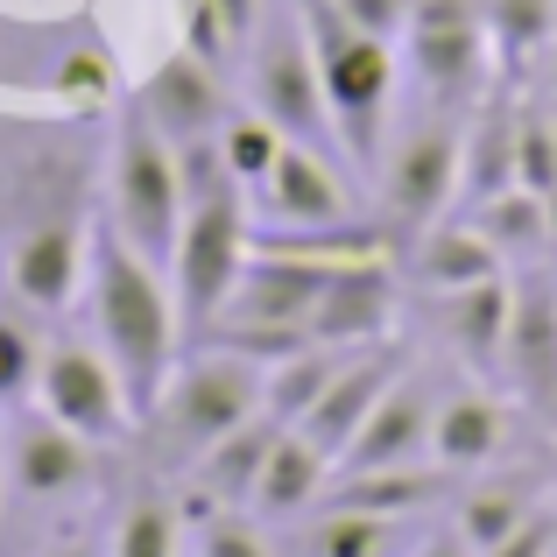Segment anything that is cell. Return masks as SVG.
Masks as SVG:
<instances>
[{"instance_id":"6da1fadb","label":"cell","mask_w":557,"mask_h":557,"mask_svg":"<svg viewBox=\"0 0 557 557\" xmlns=\"http://www.w3.org/2000/svg\"><path fill=\"white\" fill-rule=\"evenodd\" d=\"M85 318H92L99 354L121 368V388H127V403H135V417H149L156 395H163V381H170V368L184 360L190 332H184L177 297H170V275L156 269L149 255H135L113 226L92 233Z\"/></svg>"},{"instance_id":"7a4b0ae2","label":"cell","mask_w":557,"mask_h":557,"mask_svg":"<svg viewBox=\"0 0 557 557\" xmlns=\"http://www.w3.org/2000/svg\"><path fill=\"white\" fill-rule=\"evenodd\" d=\"M261 409H269V360L233 354L219 339H190L184 360L163 381V395H156V409L141 417V431L156 437L163 459L190 466L205 445H219L226 431L255 423Z\"/></svg>"},{"instance_id":"3957f363","label":"cell","mask_w":557,"mask_h":557,"mask_svg":"<svg viewBox=\"0 0 557 557\" xmlns=\"http://www.w3.org/2000/svg\"><path fill=\"white\" fill-rule=\"evenodd\" d=\"M297 22H304V36H311L318 85H325V107H332V127H339L346 163H360L374 177L381 135H388V113H395V42L354 28L346 14H332L325 0H297Z\"/></svg>"},{"instance_id":"277c9868","label":"cell","mask_w":557,"mask_h":557,"mask_svg":"<svg viewBox=\"0 0 557 557\" xmlns=\"http://www.w3.org/2000/svg\"><path fill=\"white\" fill-rule=\"evenodd\" d=\"M107 198H113L107 226L121 233L135 255H149L156 269L170 275V255H177L190 190H184V156H177V141H170L141 107L127 113L121 135H113V156H107Z\"/></svg>"},{"instance_id":"5b68a950","label":"cell","mask_w":557,"mask_h":557,"mask_svg":"<svg viewBox=\"0 0 557 557\" xmlns=\"http://www.w3.org/2000/svg\"><path fill=\"white\" fill-rule=\"evenodd\" d=\"M403 64H409V78H417L423 113H451V121H466L473 99L494 85L487 8H480V0H409Z\"/></svg>"},{"instance_id":"8992f818","label":"cell","mask_w":557,"mask_h":557,"mask_svg":"<svg viewBox=\"0 0 557 557\" xmlns=\"http://www.w3.org/2000/svg\"><path fill=\"white\" fill-rule=\"evenodd\" d=\"M247 92H255V113H269L289 141H311V149H325V156L339 149V127H332L325 85H318V57H311V36H304L297 8L255 28Z\"/></svg>"},{"instance_id":"52a82bcc","label":"cell","mask_w":557,"mask_h":557,"mask_svg":"<svg viewBox=\"0 0 557 557\" xmlns=\"http://www.w3.org/2000/svg\"><path fill=\"white\" fill-rule=\"evenodd\" d=\"M28 403H36L42 417H57L64 431L92 437V445L127 437L141 423L135 403H127V388H121V368L99 354V339H50V346H42Z\"/></svg>"},{"instance_id":"ba28073f","label":"cell","mask_w":557,"mask_h":557,"mask_svg":"<svg viewBox=\"0 0 557 557\" xmlns=\"http://www.w3.org/2000/svg\"><path fill=\"white\" fill-rule=\"evenodd\" d=\"M374 198H381V219L403 233H423L431 219H445L459 205V121L451 113H417V127H403V141L381 149Z\"/></svg>"},{"instance_id":"9c48e42d","label":"cell","mask_w":557,"mask_h":557,"mask_svg":"<svg viewBox=\"0 0 557 557\" xmlns=\"http://www.w3.org/2000/svg\"><path fill=\"white\" fill-rule=\"evenodd\" d=\"M0 459H8V494L28 508H64L99 480V445L42 417L36 403H14V417L0 423Z\"/></svg>"},{"instance_id":"30bf717a","label":"cell","mask_w":557,"mask_h":557,"mask_svg":"<svg viewBox=\"0 0 557 557\" xmlns=\"http://www.w3.org/2000/svg\"><path fill=\"white\" fill-rule=\"evenodd\" d=\"M247 198H255V212H261V233H325V226H354V198H346L332 156L311 149V141H283L275 170H269L255 190H247Z\"/></svg>"},{"instance_id":"8fae6325","label":"cell","mask_w":557,"mask_h":557,"mask_svg":"<svg viewBox=\"0 0 557 557\" xmlns=\"http://www.w3.org/2000/svg\"><path fill=\"white\" fill-rule=\"evenodd\" d=\"M502 381L522 409L557 417V275L544 261L516 269V318H508V360Z\"/></svg>"},{"instance_id":"7c38bea8","label":"cell","mask_w":557,"mask_h":557,"mask_svg":"<svg viewBox=\"0 0 557 557\" xmlns=\"http://www.w3.org/2000/svg\"><path fill=\"white\" fill-rule=\"evenodd\" d=\"M395 311H403V283H395V255H360L325 275V297L311 311V339L325 346H388Z\"/></svg>"},{"instance_id":"4fadbf2b","label":"cell","mask_w":557,"mask_h":557,"mask_svg":"<svg viewBox=\"0 0 557 557\" xmlns=\"http://www.w3.org/2000/svg\"><path fill=\"white\" fill-rule=\"evenodd\" d=\"M85 269H92V233L78 219H36L8 247V289L42 318L71 311L85 297Z\"/></svg>"},{"instance_id":"5bb4252c","label":"cell","mask_w":557,"mask_h":557,"mask_svg":"<svg viewBox=\"0 0 557 557\" xmlns=\"http://www.w3.org/2000/svg\"><path fill=\"white\" fill-rule=\"evenodd\" d=\"M141 113H149L177 149H190V141H219V127L233 121L226 85H219V71H212L205 50L163 57V64L149 71V85H141Z\"/></svg>"},{"instance_id":"9a60e30c","label":"cell","mask_w":557,"mask_h":557,"mask_svg":"<svg viewBox=\"0 0 557 557\" xmlns=\"http://www.w3.org/2000/svg\"><path fill=\"white\" fill-rule=\"evenodd\" d=\"M508 431H516V409H508V395H494L487 381L445 388L437 395V417H431V466H445L451 480H473V473H487V466H502Z\"/></svg>"},{"instance_id":"2e32d148","label":"cell","mask_w":557,"mask_h":557,"mask_svg":"<svg viewBox=\"0 0 557 557\" xmlns=\"http://www.w3.org/2000/svg\"><path fill=\"white\" fill-rule=\"evenodd\" d=\"M431 417H437V388L423 374H395L388 395L374 403V417L360 423V437L346 445L339 473H374V466H431Z\"/></svg>"},{"instance_id":"e0dca14e","label":"cell","mask_w":557,"mask_h":557,"mask_svg":"<svg viewBox=\"0 0 557 557\" xmlns=\"http://www.w3.org/2000/svg\"><path fill=\"white\" fill-rule=\"evenodd\" d=\"M403 374V360H395V346H360V354H346V368L325 381V395H318L311 409L297 417V431L311 437L318 451H325L332 466L346 459V445L360 437V423L374 417V403L388 395V381Z\"/></svg>"},{"instance_id":"ac0fdd59","label":"cell","mask_w":557,"mask_h":557,"mask_svg":"<svg viewBox=\"0 0 557 557\" xmlns=\"http://www.w3.org/2000/svg\"><path fill=\"white\" fill-rule=\"evenodd\" d=\"M508 318H516V275H494V283L431 297V325H437V339H445V354L466 360L480 381H494L502 360H508Z\"/></svg>"},{"instance_id":"d6986e66","label":"cell","mask_w":557,"mask_h":557,"mask_svg":"<svg viewBox=\"0 0 557 557\" xmlns=\"http://www.w3.org/2000/svg\"><path fill=\"white\" fill-rule=\"evenodd\" d=\"M516 113H522V92L494 78L473 99V113L459 121V198L466 205L516 184Z\"/></svg>"},{"instance_id":"ffe728a7","label":"cell","mask_w":557,"mask_h":557,"mask_svg":"<svg viewBox=\"0 0 557 557\" xmlns=\"http://www.w3.org/2000/svg\"><path fill=\"white\" fill-rule=\"evenodd\" d=\"M409 275H417L423 297H445V289H473V283L508 275V261H502V247L473 226V212H445L423 233H409Z\"/></svg>"},{"instance_id":"44dd1931","label":"cell","mask_w":557,"mask_h":557,"mask_svg":"<svg viewBox=\"0 0 557 557\" xmlns=\"http://www.w3.org/2000/svg\"><path fill=\"white\" fill-rule=\"evenodd\" d=\"M332 473H339V466H332L325 451H318L311 437L297 431V423H283V431H275V445H269V466H261L255 502H247V508H255L261 522H304L318 502H325Z\"/></svg>"},{"instance_id":"7402d4cb","label":"cell","mask_w":557,"mask_h":557,"mask_svg":"<svg viewBox=\"0 0 557 557\" xmlns=\"http://www.w3.org/2000/svg\"><path fill=\"white\" fill-rule=\"evenodd\" d=\"M275 431H283V423L261 409L255 423H240V431H226L219 445H205L198 459L184 466V473H190V502H205V508H247V502H255L261 466H269Z\"/></svg>"},{"instance_id":"603a6c76","label":"cell","mask_w":557,"mask_h":557,"mask_svg":"<svg viewBox=\"0 0 557 557\" xmlns=\"http://www.w3.org/2000/svg\"><path fill=\"white\" fill-rule=\"evenodd\" d=\"M297 557H409L417 522L409 516H374V508H311L304 522H289Z\"/></svg>"},{"instance_id":"cb8c5ba5","label":"cell","mask_w":557,"mask_h":557,"mask_svg":"<svg viewBox=\"0 0 557 557\" xmlns=\"http://www.w3.org/2000/svg\"><path fill=\"white\" fill-rule=\"evenodd\" d=\"M536 508H544V487H536L530 473H473V480H459V494H451V530L466 536L473 550H487V544H502L516 522H530Z\"/></svg>"},{"instance_id":"d4e9b609","label":"cell","mask_w":557,"mask_h":557,"mask_svg":"<svg viewBox=\"0 0 557 557\" xmlns=\"http://www.w3.org/2000/svg\"><path fill=\"white\" fill-rule=\"evenodd\" d=\"M480 8H487L494 78L522 85L530 71H544V57L557 42V0H480Z\"/></svg>"},{"instance_id":"484cf974","label":"cell","mask_w":557,"mask_h":557,"mask_svg":"<svg viewBox=\"0 0 557 557\" xmlns=\"http://www.w3.org/2000/svg\"><path fill=\"white\" fill-rule=\"evenodd\" d=\"M466 212H473V226L487 233L494 247H502V261H516V269L544 261V247H550V212H544V190L508 184V190H494V198L466 205Z\"/></svg>"},{"instance_id":"4316f807","label":"cell","mask_w":557,"mask_h":557,"mask_svg":"<svg viewBox=\"0 0 557 557\" xmlns=\"http://www.w3.org/2000/svg\"><path fill=\"white\" fill-rule=\"evenodd\" d=\"M107 557H190V508L170 494H135L107 530Z\"/></svg>"},{"instance_id":"83f0119b","label":"cell","mask_w":557,"mask_h":557,"mask_svg":"<svg viewBox=\"0 0 557 557\" xmlns=\"http://www.w3.org/2000/svg\"><path fill=\"white\" fill-rule=\"evenodd\" d=\"M346 354H360V346L304 339V346H289L283 360H269V417H275V423H297L304 409L325 395V381L346 368Z\"/></svg>"},{"instance_id":"f1b7e54d","label":"cell","mask_w":557,"mask_h":557,"mask_svg":"<svg viewBox=\"0 0 557 557\" xmlns=\"http://www.w3.org/2000/svg\"><path fill=\"white\" fill-rule=\"evenodd\" d=\"M184 508H190V557H275L269 522L255 508H205V502Z\"/></svg>"},{"instance_id":"f546056e","label":"cell","mask_w":557,"mask_h":557,"mask_svg":"<svg viewBox=\"0 0 557 557\" xmlns=\"http://www.w3.org/2000/svg\"><path fill=\"white\" fill-rule=\"evenodd\" d=\"M283 127H275L269 121V113H255V107H240V113H233V121L226 127H219V156H226V170H233V177H240L247 190H255L261 177H269V170H275V156H283Z\"/></svg>"},{"instance_id":"4dcf8cb0","label":"cell","mask_w":557,"mask_h":557,"mask_svg":"<svg viewBox=\"0 0 557 557\" xmlns=\"http://www.w3.org/2000/svg\"><path fill=\"white\" fill-rule=\"evenodd\" d=\"M516 184L557 190V121H550V99H530V92H522V113H516Z\"/></svg>"},{"instance_id":"1f68e13d","label":"cell","mask_w":557,"mask_h":557,"mask_svg":"<svg viewBox=\"0 0 557 557\" xmlns=\"http://www.w3.org/2000/svg\"><path fill=\"white\" fill-rule=\"evenodd\" d=\"M36 360H42V346L28 339V325L22 318H0V403H28V388H36Z\"/></svg>"},{"instance_id":"d6a6232c","label":"cell","mask_w":557,"mask_h":557,"mask_svg":"<svg viewBox=\"0 0 557 557\" xmlns=\"http://www.w3.org/2000/svg\"><path fill=\"white\" fill-rule=\"evenodd\" d=\"M473 557H557V508L544 502L530 522H516L502 544H487V550H473Z\"/></svg>"},{"instance_id":"836d02e7","label":"cell","mask_w":557,"mask_h":557,"mask_svg":"<svg viewBox=\"0 0 557 557\" xmlns=\"http://www.w3.org/2000/svg\"><path fill=\"white\" fill-rule=\"evenodd\" d=\"M332 14H346L354 28H368L381 42H403V22H409V0H325Z\"/></svg>"},{"instance_id":"e575fe53","label":"cell","mask_w":557,"mask_h":557,"mask_svg":"<svg viewBox=\"0 0 557 557\" xmlns=\"http://www.w3.org/2000/svg\"><path fill=\"white\" fill-rule=\"evenodd\" d=\"M409 557H473V544H466V536L451 530V522H437V530H417Z\"/></svg>"},{"instance_id":"d590c367","label":"cell","mask_w":557,"mask_h":557,"mask_svg":"<svg viewBox=\"0 0 557 557\" xmlns=\"http://www.w3.org/2000/svg\"><path fill=\"white\" fill-rule=\"evenodd\" d=\"M42 557H107V536H92V530H64V536H50V544H42Z\"/></svg>"},{"instance_id":"8d00e7d4","label":"cell","mask_w":557,"mask_h":557,"mask_svg":"<svg viewBox=\"0 0 557 557\" xmlns=\"http://www.w3.org/2000/svg\"><path fill=\"white\" fill-rule=\"evenodd\" d=\"M8 502L14 494H8V459H0V522H8Z\"/></svg>"},{"instance_id":"74e56055","label":"cell","mask_w":557,"mask_h":557,"mask_svg":"<svg viewBox=\"0 0 557 557\" xmlns=\"http://www.w3.org/2000/svg\"><path fill=\"white\" fill-rule=\"evenodd\" d=\"M544 212H550V247H557V190H544Z\"/></svg>"},{"instance_id":"f35d334b","label":"cell","mask_w":557,"mask_h":557,"mask_svg":"<svg viewBox=\"0 0 557 557\" xmlns=\"http://www.w3.org/2000/svg\"><path fill=\"white\" fill-rule=\"evenodd\" d=\"M544 78H550V99H557V42H550V57H544Z\"/></svg>"},{"instance_id":"ab89813d","label":"cell","mask_w":557,"mask_h":557,"mask_svg":"<svg viewBox=\"0 0 557 557\" xmlns=\"http://www.w3.org/2000/svg\"><path fill=\"white\" fill-rule=\"evenodd\" d=\"M550 121H557V99H550Z\"/></svg>"}]
</instances>
